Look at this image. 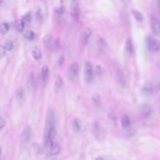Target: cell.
<instances>
[{"instance_id": "10", "label": "cell", "mask_w": 160, "mask_h": 160, "mask_svg": "<svg viewBox=\"0 0 160 160\" xmlns=\"http://www.w3.org/2000/svg\"><path fill=\"white\" fill-rule=\"evenodd\" d=\"M32 128L30 126H26L22 133V139L24 142H28L31 138Z\"/></svg>"}, {"instance_id": "18", "label": "cell", "mask_w": 160, "mask_h": 160, "mask_svg": "<svg viewBox=\"0 0 160 160\" xmlns=\"http://www.w3.org/2000/svg\"><path fill=\"white\" fill-rule=\"evenodd\" d=\"M125 50L128 54H132L133 51V43L130 39H127L126 40L125 43Z\"/></svg>"}, {"instance_id": "15", "label": "cell", "mask_w": 160, "mask_h": 160, "mask_svg": "<svg viewBox=\"0 0 160 160\" xmlns=\"http://www.w3.org/2000/svg\"><path fill=\"white\" fill-rule=\"evenodd\" d=\"M92 103L94 106L96 108H99L101 107V103H102V101H101V96L98 94H95L91 98Z\"/></svg>"}, {"instance_id": "17", "label": "cell", "mask_w": 160, "mask_h": 160, "mask_svg": "<svg viewBox=\"0 0 160 160\" xmlns=\"http://www.w3.org/2000/svg\"><path fill=\"white\" fill-rule=\"evenodd\" d=\"M121 125L123 128L126 129L128 128L130 125H131V119L129 118V116L127 114H125L122 116V117L121 118Z\"/></svg>"}, {"instance_id": "22", "label": "cell", "mask_w": 160, "mask_h": 160, "mask_svg": "<svg viewBox=\"0 0 160 160\" xmlns=\"http://www.w3.org/2000/svg\"><path fill=\"white\" fill-rule=\"evenodd\" d=\"M9 30V25L7 23H2L0 26V31L2 35H5L8 33Z\"/></svg>"}, {"instance_id": "5", "label": "cell", "mask_w": 160, "mask_h": 160, "mask_svg": "<svg viewBox=\"0 0 160 160\" xmlns=\"http://www.w3.org/2000/svg\"><path fill=\"white\" fill-rule=\"evenodd\" d=\"M78 73H79V65L76 62L73 63L69 68L68 71V75L69 78L71 80L73 81L75 80L78 75Z\"/></svg>"}, {"instance_id": "23", "label": "cell", "mask_w": 160, "mask_h": 160, "mask_svg": "<svg viewBox=\"0 0 160 160\" xmlns=\"http://www.w3.org/2000/svg\"><path fill=\"white\" fill-rule=\"evenodd\" d=\"M25 24L23 22V21L22 20H18L17 22V24H16V28H17V30L20 32V33H21L24 31V26H25Z\"/></svg>"}, {"instance_id": "8", "label": "cell", "mask_w": 160, "mask_h": 160, "mask_svg": "<svg viewBox=\"0 0 160 160\" xmlns=\"http://www.w3.org/2000/svg\"><path fill=\"white\" fill-rule=\"evenodd\" d=\"M43 43H44L45 46L48 49V50H52L54 47V43H53V39L51 35H47L43 39Z\"/></svg>"}, {"instance_id": "27", "label": "cell", "mask_w": 160, "mask_h": 160, "mask_svg": "<svg viewBox=\"0 0 160 160\" xmlns=\"http://www.w3.org/2000/svg\"><path fill=\"white\" fill-rule=\"evenodd\" d=\"M21 20L23 21V22L24 23V24H30L32 20V17H31V14L30 13H26L22 17Z\"/></svg>"}, {"instance_id": "13", "label": "cell", "mask_w": 160, "mask_h": 160, "mask_svg": "<svg viewBox=\"0 0 160 160\" xmlns=\"http://www.w3.org/2000/svg\"><path fill=\"white\" fill-rule=\"evenodd\" d=\"M71 13L75 18H78L79 15V6L76 0H73L71 5Z\"/></svg>"}, {"instance_id": "31", "label": "cell", "mask_w": 160, "mask_h": 160, "mask_svg": "<svg viewBox=\"0 0 160 160\" xmlns=\"http://www.w3.org/2000/svg\"><path fill=\"white\" fill-rule=\"evenodd\" d=\"M6 49L4 47V45H1V47H0V54H1V57L3 58L4 56H5L6 53Z\"/></svg>"}, {"instance_id": "32", "label": "cell", "mask_w": 160, "mask_h": 160, "mask_svg": "<svg viewBox=\"0 0 160 160\" xmlns=\"http://www.w3.org/2000/svg\"><path fill=\"white\" fill-rule=\"evenodd\" d=\"M36 18L38 21H41L43 18V15H42V13L41 11V9H38L36 12Z\"/></svg>"}, {"instance_id": "12", "label": "cell", "mask_w": 160, "mask_h": 160, "mask_svg": "<svg viewBox=\"0 0 160 160\" xmlns=\"http://www.w3.org/2000/svg\"><path fill=\"white\" fill-rule=\"evenodd\" d=\"M49 67L47 65H43L41 71V79L43 82H45L48 80L49 76Z\"/></svg>"}, {"instance_id": "11", "label": "cell", "mask_w": 160, "mask_h": 160, "mask_svg": "<svg viewBox=\"0 0 160 160\" xmlns=\"http://www.w3.org/2000/svg\"><path fill=\"white\" fill-rule=\"evenodd\" d=\"M35 86V76L33 73L31 72L28 74L26 79V86L29 90L33 89Z\"/></svg>"}, {"instance_id": "9", "label": "cell", "mask_w": 160, "mask_h": 160, "mask_svg": "<svg viewBox=\"0 0 160 160\" xmlns=\"http://www.w3.org/2000/svg\"><path fill=\"white\" fill-rule=\"evenodd\" d=\"M60 151H61L60 144L56 141H53L50 148V150L49 151L48 155H51V156L57 155L60 153Z\"/></svg>"}, {"instance_id": "16", "label": "cell", "mask_w": 160, "mask_h": 160, "mask_svg": "<svg viewBox=\"0 0 160 160\" xmlns=\"http://www.w3.org/2000/svg\"><path fill=\"white\" fill-rule=\"evenodd\" d=\"M116 78H117L119 84L122 87H125L126 86V78L121 71L119 70L116 72Z\"/></svg>"}, {"instance_id": "2", "label": "cell", "mask_w": 160, "mask_h": 160, "mask_svg": "<svg viewBox=\"0 0 160 160\" xmlns=\"http://www.w3.org/2000/svg\"><path fill=\"white\" fill-rule=\"evenodd\" d=\"M92 132L96 138L98 140H102L105 135V129L97 121L94 122L92 125Z\"/></svg>"}, {"instance_id": "28", "label": "cell", "mask_w": 160, "mask_h": 160, "mask_svg": "<svg viewBox=\"0 0 160 160\" xmlns=\"http://www.w3.org/2000/svg\"><path fill=\"white\" fill-rule=\"evenodd\" d=\"M24 37L28 40L32 41L35 38V33L32 31H28L25 33Z\"/></svg>"}, {"instance_id": "3", "label": "cell", "mask_w": 160, "mask_h": 160, "mask_svg": "<svg viewBox=\"0 0 160 160\" xmlns=\"http://www.w3.org/2000/svg\"><path fill=\"white\" fill-rule=\"evenodd\" d=\"M93 69L91 64L87 61L84 68V79L87 83H90L93 80Z\"/></svg>"}, {"instance_id": "4", "label": "cell", "mask_w": 160, "mask_h": 160, "mask_svg": "<svg viewBox=\"0 0 160 160\" xmlns=\"http://www.w3.org/2000/svg\"><path fill=\"white\" fill-rule=\"evenodd\" d=\"M147 45L148 51L150 52L157 51L160 47L159 43L151 36L147 37Z\"/></svg>"}, {"instance_id": "20", "label": "cell", "mask_w": 160, "mask_h": 160, "mask_svg": "<svg viewBox=\"0 0 160 160\" xmlns=\"http://www.w3.org/2000/svg\"><path fill=\"white\" fill-rule=\"evenodd\" d=\"M32 56L33 57L34 59L35 60H39L41 57H42V53L39 48L38 47H35L33 50H32Z\"/></svg>"}, {"instance_id": "26", "label": "cell", "mask_w": 160, "mask_h": 160, "mask_svg": "<svg viewBox=\"0 0 160 160\" xmlns=\"http://www.w3.org/2000/svg\"><path fill=\"white\" fill-rule=\"evenodd\" d=\"M63 84V79L60 76H57L55 79L54 86L56 89H59L61 88V86Z\"/></svg>"}, {"instance_id": "29", "label": "cell", "mask_w": 160, "mask_h": 160, "mask_svg": "<svg viewBox=\"0 0 160 160\" xmlns=\"http://www.w3.org/2000/svg\"><path fill=\"white\" fill-rule=\"evenodd\" d=\"M4 47L6 49L7 51H11L13 48V43L11 40H8L5 43Z\"/></svg>"}, {"instance_id": "36", "label": "cell", "mask_w": 160, "mask_h": 160, "mask_svg": "<svg viewBox=\"0 0 160 160\" xmlns=\"http://www.w3.org/2000/svg\"><path fill=\"white\" fill-rule=\"evenodd\" d=\"M156 7L158 12L160 14V0H157L156 1Z\"/></svg>"}, {"instance_id": "30", "label": "cell", "mask_w": 160, "mask_h": 160, "mask_svg": "<svg viewBox=\"0 0 160 160\" xmlns=\"http://www.w3.org/2000/svg\"><path fill=\"white\" fill-rule=\"evenodd\" d=\"M17 96L20 99L23 98V97L24 96V90L23 88H21V87L19 89H18V90L17 91Z\"/></svg>"}, {"instance_id": "24", "label": "cell", "mask_w": 160, "mask_h": 160, "mask_svg": "<svg viewBox=\"0 0 160 160\" xmlns=\"http://www.w3.org/2000/svg\"><path fill=\"white\" fill-rule=\"evenodd\" d=\"M97 45L99 50H103L106 47V42L103 38H99L97 41Z\"/></svg>"}, {"instance_id": "25", "label": "cell", "mask_w": 160, "mask_h": 160, "mask_svg": "<svg viewBox=\"0 0 160 160\" xmlns=\"http://www.w3.org/2000/svg\"><path fill=\"white\" fill-rule=\"evenodd\" d=\"M133 16H134V17H135V18L136 19V21H138L139 22H141V21H143V14L141 12L135 10V11H133Z\"/></svg>"}, {"instance_id": "33", "label": "cell", "mask_w": 160, "mask_h": 160, "mask_svg": "<svg viewBox=\"0 0 160 160\" xmlns=\"http://www.w3.org/2000/svg\"><path fill=\"white\" fill-rule=\"evenodd\" d=\"M65 62V57L63 55H61V56H60L59 59H58V65L60 66H61Z\"/></svg>"}, {"instance_id": "14", "label": "cell", "mask_w": 160, "mask_h": 160, "mask_svg": "<svg viewBox=\"0 0 160 160\" xmlns=\"http://www.w3.org/2000/svg\"><path fill=\"white\" fill-rule=\"evenodd\" d=\"M152 112H153L152 108L150 105H148L143 106L141 109V114L144 118L149 117V116L151 114Z\"/></svg>"}, {"instance_id": "34", "label": "cell", "mask_w": 160, "mask_h": 160, "mask_svg": "<svg viewBox=\"0 0 160 160\" xmlns=\"http://www.w3.org/2000/svg\"><path fill=\"white\" fill-rule=\"evenodd\" d=\"M96 71V73L98 75H100L101 74V73H102V68H101V67L99 65H98L96 67V71Z\"/></svg>"}, {"instance_id": "6", "label": "cell", "mask_w": 160, "mask_h": 160, "mask_svg": "<svg viewBox=\"0 0 160 160\" xmlns=\"http://www.w3.org/2000/svg\"><path fill=\"white\" fill-rule=\"evenodd\" d=\"M150 23L152 31L154 34L158 35L160 34V21L154 16H151Z\"/></svg>"}, {"instance_id": "19", "label": "cell", "mask_w": 160, "mask_h": 160, "mask_svg": "<svg viewBox=\"0 0 160 160\" xmlns=\"http://www.w3.org/2000/svg\"><path fill=\"white\" fill-rule=\"evenodd\" d=\"M92 30L90 28H86V30H84L83 34V40L84 43V44H87V43H88L90 38L92 35Z\"/></svg>"}, {"instance_id": "35", "label": "cell", "mask_w": 160, "mask_h": 160, "mask_svg": "<svg viewBox=\"0 0 160 160\" xmlns=\"http://www.w3.org/2000/svg\"><path fill=\"white\" fill-rule=\"evenodd\" d=\"M5 126V121H4L3 117L0 118V129H2Z\"/></svg>"}, {"instance_id": "21", "label": "cell", "mask_w": 160, "mask_h": 160, "mask_svg": "<svg viewBox=\"0 0 160 160\" xmlns=\"http://www.w3.org/2000/svg\"><path fill=\"white\" fill-rule=\"evenodd\" d=\"M72 126L73 129L76 131V132H78V131L81 130L82 128V123L81 120L78 118H75L73 121Z\"/></svg>"}, {"instance_id": "1", "label": "cell", "mask_w": 160, "mask_h": 160, "mask_svg": "<svg viewBox=\"0 0 160 160\" xmlns=\"http://www.w3.org/2000/svg\"><path fill=\"white\" fill-rule=\"evenodd\" d=\"M55 130V118L54 111L50 108L47 113L46 123L43 135V147L45 153L48 154L50 148L53 143V137Z\"/></svg>"}, {"instance_id": "7", "label": "cell", "mask_w": 160, "mask_h": 160, "mask_svg": "<svg viewBox=\"0 0 160 160\" xmlns=\"http://www.w3.org/2000/svg\"><path fill=\"white\" fill-rule=\"evenodd\" d=\"M156 88L154 85L153 84H148L144 85V87L142 89V91L144 95H147V96H150L153 95L155 91H156Z\"/></svg>"}]
</instances>
